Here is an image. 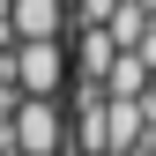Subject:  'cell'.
I'll return each mask as SVG.
<instances>
[{"mask_svg": "<svg viewBox=\"0 0 156 156\" xmlns=\"http://www.w3.org/2000/svg\"><path fill=\"white\" fill-rule=\"evenodd\" d=\"M8 30L15 45H52L74 30V0H8Z\"/></svg>", "mask_w": 156, "mask_h": 156, "instance_id": "cell-3", "label": "cell"}, {"mask_svg": "<svg viewBox=\"0 0 156 156\" xmlns=\"http://www.w3.org/2000/svg\"><path fill=\"white\" fill-rule=\"evenodd\" d=\"M8 134H15V156H74V126H67L60 97H15Z\"/></svg>", "mask_w": 156, "mask_h": 156, "instance_id": "cell-1", "label": "cell"}, {"mask_svg": "<svg viewBox=\"0 0 156 156\" xmlns=\"http://www.w3.org/2000/svg\"><path fill=\"white\" fill-rule=\"evenodd\" d=\"M8 67H15V97H60V89L74 82L67 37H52V45H15Z\"/></svg>", "mask_w": 156, "mask_h": 156, "instance_id": "cell-2", "label": "cell"}]
</instances>
